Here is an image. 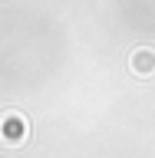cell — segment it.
<instances>
[{
    "instance_id": "6da1fadb",
    "label": "cell",
    "mask_w": 155,
    "mask_h": 158,
    "mask_svg": "<svg viewBox=\"0 0 155 158\" xmlns=\"http://www.w3.org/2000/svg\"><path fill=\"white\" fill-rule=\"evenodd\" d=\"M129 66H132V73H139V76H152L155 73V53L152 49H136L132 59H129Z\"/></svg>"
},
{
    "instance_id": "7a4b0ae2",
    "label": "cell",
    "mask_w": 155,
    "mask_h": 158,
    "mask_svg": "<svg viewBox=\"0 0 155 158\" xmlns=\"http://www.w3.org/2000/svg\"><path fill=\"white\" fill-rule=\"evenodd\" d=\"M20 132L27 135V125H20V118L10 115L7 118V142H10V145H17V142H20Z\"/></svg>"
}]
</instances>
